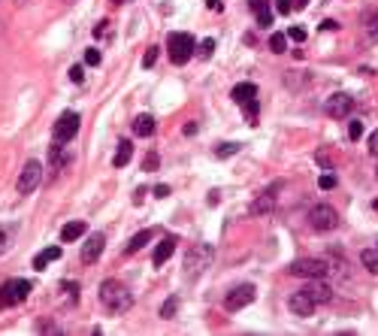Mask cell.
I'll return each instance as SVG.
<instances>
[{"instance_id": "45", "label": "cell", "mask_w": 378, "mask_h": 336, "mask_svg": "<svg viewBox=\"0 0 378 336\" xmlns=\"http://www.w3.org/2000/svg\"><path fill=\"white\" fill-rule=\"evenodd\" d=\"M206 6H209L212 12H221V9H224V3H221V0H206Z\"/></svg>"}, {"instance_id": "8", "label": "cell", "mask_w": 378, "mask_h": 336, "mask_svg": "<svg viewBox=\"0 0 378 336\" xmlns=\"http://www.w3.org/2000/svg\"><path fill=\"white\" fill-rule=\"evenodd\" d=\"M254 297H257V288H254V285H239V288H233V291L224 297V309H227V312H242L245 306L254 303Z\"/></svg>"}, {"instance_id": "13", "label": "cell", "mask_w": 378, "mask_h": 336, "mask_svg": "<svg viewBox=\"0 0 378 336\" xmlns=\"http://www.w3.org/2000/svg\"><path fill=\"white\" fill-rule=\"evenodd\" d=\"M70 164H73V152L64 149V143H51L49 146V167H51V173H61Z\"/></svg>"}, {"instance_id": "14", "label": "cell", "mask_w": 378, "mask_h": 336, "mask_svg": "<svg viewBox=\"0 0 378 336\" xmlns=\"http://www.w3.org/2000/svg\"><path fill=\"white\" fill-rule=\"evenodd\" d=\"M302 291L315 300V306H324V303H330V300H333V288L324 279H309V285H305Z\"/></svg>"}, {"instance_id": "52", "label": "cell", "mask_w": 378, "mask_h": 336, "mask_svg": "<svg viewBox=\"0 0 378 336\" xmlns=\"http://www.w3.org/2000/svg\"><path fill=\"white\" fill-rule=\"evenodd\" d=\"M109 3H115V6H121V3H124V0H109Z\"/></svg>"}, {"instance_id": "20", "label": "cell", "mask_w": 378, "mask_h": 336, "mask_svg": "<svg viewBox=\"0 0 378 336\" xmlns=\"http://www.w3.org/2000/svg\"><path fill=\"white\" fill-rule=\"evenodd\" d=\"M130 157H133V143H130V139H124V143L118 146V152H115V157H112V164L121 170V167L130 164Z\"/></svg>"}, {"instance_id": "7", "label": "cell", "mask_w": 378, "mask_h": 336, "mask_svg": "<svg viewBox=\"0 0 378 336\" xmlns=\"http://www.w3.org/2000/svg\"><path fill=\"white\" fill-rule=\"evenodd\" d=\"M79 125H82V118L79 112H61L58 121H55V128H51V143H70L76 133H79Z\"/></svg>"}, {"instance_id": "6", "label": "cell", "mask_w": 378, "mask_h": 336, "mask_svg": "<svg viewBox=\"0 0 378 336\" xmlns=\"http://www.w3.org/2000/svg\"><path fill=\"white\" fill-rule=\"evenodd\" d=\"M309 224L318 233H330V231L339 227V212L333 206H327V203H318V206L309 209Z\"/></svg>"}, {"instance_id": "29", "label": "cell", "mask_w": 378, "mask_h": 336, "mask_svg": "<svg viewBox=\"0 0 378 336\" xmlns=\"http://www.w3.org/2000/svg\"><path fill=\"white\" fill-rule=\"evenodd\" d=\"M100 61H103L100 49H85V64H88V67H97Z\"/></svg>"}, {"instance_id": "18", "label": "cell", "mask_w": 378, "mask_h": 336, "mask_svg": "<svg viewBox=\"0 0 378 336\" xmlns=\"http://www.w3.org/2000/svg\"><path fill=\"white\" fill-rule=\"evenodd\" d=\"M58 258H61V249H58V245H51V249H43L37 258H33V270H46L49 263L58 260Z\"/></svg>"}, {"instance_id": "15", "label": "cell", "mask_w": 378, "mask_h": 336, "mask_svg": "<svg viewBox=\"0 0 378 336\" xmlns=\"http://www.w3.org/2000/svg\"><path fill=\"white\" fill-rule=\"evenodd\" d=\"M287 306H291V312H294V315L309 318V315L315 312V300L305 294V291H294V294H291V300H287Z\"/></svg>"}, {"instance_id": "23", "label": "cell", "mask_w": 378, "mask_h": 336, "mask_svg": "<svg viewBox=\"0 0 378 336\" xmlns=\"http://www.w3.org/2000/svg\"><path fill=\"white\" fill-rule=\"evenodd\" d=\"M149 242H151V231H139V233L127 242V255H136L139 249H146Z\"/></svg>"}, {"instance_id": "2", "label": "cell", "mask_w": 378, "mask_h": 336, "mask_svg": "<svg viewBox=\"0 0 378 336\" xmlns=\"http://www.w3.org/2000/svg\"><path fill=\"white\" fill-rule=\"evenodd\" d=\"M212 260H215V245L209 242H200V245H194V249H188L185 255V273L188 276H200L212 267Z\"/></svg>"}, {"instance_id": "24", "label": "cell", "mask_w": 378, "mask_h": 336, "mask_svg": "<svg viewBox=\"0 0 378 336\" xmlns=\"http://www.w3.org/2000/svg\"><path fill=\"white\" fill-rule=\"evenodd\" d=\"M239 149H242L239 143H218V146H215V157H233Z\"/></svg>"}, {"instance_id": "17", "label": "cell", "mask_w": 378, "mask_h": 336, "mask_svg": "<svg viewBox=\"0 0 378 336\" xmlns=\"http://www.w3.org/2000/svg\"><path fill=\"white\" fill-rule=\"evenodd\" d=\"M230 94H233V100H236L239 106H245L248 100H254V97H257V88L251 85V82H239V85H233V91H230Z\"/></svg>"}, {"instance_id": "27", "label": "cell", "mask_w": 378, "mask_h": 336, "mask_svg": "<svg viewBox=\"0 0 378 336\" xmlns=\"http://www.w3.org/2000/svg\"><path fill=\"white\" fill-rule=\"evenodd\" d=\"M178 312V297H170L164 306H160V318H173Z\"/></svg>"}, {"instance_id": "25", "label": "cell", "mask_w": 378, "mask_h": 336, "mask_svg": "<svg viewBox=\"0 0 378 336\" xmlns=\"http://www.w3.org/2000/svg\"><path fill=\"white\" fill-rule=\"evenodd\" d=\"M284 49H287V37H284V33H273V37H269V52L281 55Z\"/></svg>"}, {"instance_id": "31", "label": "cell", "mask_w": 378, "mask_h": 336, "mask_svg": "<svg viewBox=\"0 0 378 336\" xmlns=\"http://www.w3.org/2000/svg\"><path fill=\"white\" fill-rule=\"evenodd\" d=\"M360 136H363V121L354 118V121H351V128H348V139H354V143H357Z\"/></svg>"}, {"instance_id": "5", "label": "cell", "mask_w": 378, "mask_h": 336, "mask_svg": "<svg viewBox=\"0 0 378 336\" xmlns=\"http://www.w3.org/2000/svg\"><path fill=\"white\" fill-rule=\"evenodd\" d=\"M287 273L300 276V279H324L330 273V263L321 260V258H297L287 263Z\"/></svg>"}, {"instance_id": "40", "label": "cell", "mask_w": 378, "mask_h": 336, "mask_svg": "<svg viewBox=\"0 0 378 336\" xmlns=\"http://www.w3.org/2000/svg\"><path fill=\"white\" fill-rule=\"evenodd\" d=\"M318 164H321L324 170H333V161H330V155H327V152H318Z\"/></svg>"}, {"instance_id": "30", "label": "cell", "mask_w": 378, "mask_h": 336, "mask_svg": "<svg viewBox=\"0 0 378 336\" xmlns=\"http://www.w3.org/2000/svg\"><path fill=\"white\" fill-rule=\"evenodd\" d=\"M257 15V25L260 27H269V25H273V9H269V6H263L260 12H254Z\"/></svg>"}, {"instance_id": "3", "label": "cell", "mask_w": 378, "mask_h": 336, "mask_svg": "<svg viewBox=\"0 0 378 336\" xmlns=\"http://www.w3.org/2000/svg\"><path fill=\"white\" fill-rule=\"evenodd\" d=\"M33 291V285L27 279H9L0 285V309H12L27 300V294Z\"/></svg>"}, {"instance_id": "41", "label": "cell", "mask_w": 378, "mask_h": 336, "mask_svg": "<svg viewBox=\"0 0 378 336\" xmlns=\"http://www.w3.org/2000/svg\"><path fill=\"white\" fill-rule=\"evenodd\" d=\"M276 9H278L281 15H287V12L294 9V0H278V3H276Z\"/></svg>"}, {"instance_id": "35", "label": "cell", "mask_w": 378, "mask_h": 336, "mask_svg": "<svg viewBox=\"0 0 378 336\" xmlns=\"http://www.w3.org/2000/svg\"><path fill=\"white\" fill-rule=\"evenodd\" d=\"M366 149H369V155H372V157H378V130H372V133H369Z\"/></svg>"}, {"instance_id": "43", "label": "cell", "mask_w": 378, "mask_h": 336, "mask_svg": "<svg viewBox=\"0 0 378 336\" xmlns=\"http://www.w3.org/2000/svg\"><path fill=\"white\" fill-rule=\"evenodd\" d=\"M6 245H9V233H6V231H0V255L6 252Z\"/></svg>"}, {"instance_id": "26", "label": "cell", "mask_w": 378, "mask_h": 336, "mask_svg": "<svg viewBox=\"0 0 378 336\" xmlns=\"http://www.w3.org/2000/svg\"><path fill=\"white\" fill-rule=\"evenodd\" d=\"M336 182H339V179H336V173H333V170H327V173H324L321 179H318V188H321V191H333V188H336Z\"/></svg>"}, {"instance_id": "21", "label": "cell", "mask_w": 378, "mask_h": 336, "mask_svg": "<svg viewBox=\"0 0 378 336\" xmlns=\"http://www.w3.org/2000/svg\"><path fill=\"white\" fill-rule=\"evenodd\" d=\"M133 133L136 136H151L154 133V118L151 115H136L133 118Z\"/></svg>"}, {"instance_id": "19", "label": "cell", "mask_w": 378, "mask_h": 336, "mask_svg": "<svg viewBox=\"0 0 378 336\" xmlns=\"http://www.w3.org/2000/svg\"><path fill=\"white\" fill-rule=\"evenodd\" d=\"M85 231H88V224H85V221H70V224H64V227H61V239H64V242H73V239H79Z\"/></svg>"}, {"instance_id": "36", "label": "cell", "mask_w": 378, "mask_h": 336, "mask_svg": "<svg viewBox=\"0 0 378 336\" xmlns=\"http://www.w3.org/2000/svg\"><path fill=\"white\" fill-rule=\"evenodd\" d=\"M212 52H215V40L209 37V40H203V43H200V55H203V58H209Z\"/></svg>"}, {"instance_id": "50", "label": "cell", "mask_w": 378, "mask_h": 336, "mask_svg": "<svg viewBox=\"0 0 378 336\" xmlns=\"http://www.w3.org/2000/svg\"><path fill=\"white\" fill-rule=\"evenodd\" d=\"M302 6H309V0H294V9H302Z\"/></svg>"}, {"instance_id": "11", "label": "cell", "mask_w": 378, "mask_h": 336, "mask_svg": "<svg viewBox=\"0 0 378 336\" xmlns=\"http://www.w3.org/2000/svg\"><path fill=\"white\" fill-rule=\"evenodd\" d=\"M354 112V97L351 94H333L330 100H327V115L330 118H348Z\"/></svg>"}, {"instance_id": "44", "label": "cell", "mask_w": 378, "mask_h": 336, "mask_svg": "<svg viewBox=\"0 0 378 336\" xmlns=\"http://www.w3.org/2000/svg\"><path fill=\"white\" fill-rule=\"evenodd\" d=\"M154 197H170V185H157L154 188Z\"/></svg>"}, {"instance_id": "28", "label": "cell", "mask_w": 378, "mask_h": 336, "mask_svg": "<svg viewBox=\"0 0 378 336\" xmlns=\"http://www.w3.org/2000/svg\"><path fill=\"white\" fill-rule=\"evenodd\" d=\"M157 164H160L157 152H149V155H146V161H142V173H154V170H157Z\"/></svg>"}, {"instance_id": "9", "label": "cell", "mask_w": 378, "mask_h": 336, "mask_svg": "<svg viewBox=\"0 0 378 336\" xmlns=\"http://www.w3.org/2000/svg\"><path fill=\"white\" fill-rule=\"evenodd\" d=\"M40 179H43V164L40 161H27L22 167V176H19V182H15V188H19V194H33L37 185H40Z\"/></svg>"}, {"instance_id": "22", "label": "cell", "mask_w": 378, "mask_h": 336, "mask_svg": "<svg viewBox=\"0 0 378 336\" xmlns=\"http://www.w3.org/2000/svg\"><path fill=\"white\" fill-rule=\"evenodd\" d=\"M360 263H363V270L378 276V249H363V255H360Z\"/></svg>"}, {"instance_id": "12", "label": "cell", "mask_w": 378, "mask_h": 336, "mask_svg": "<svg viewBox=\"0 0 378 336\" xmlns=\"http://www.w3.org/2000/svg\"><path fill=\"white\" fill-rule=\"evenodd\" d=\"M103 249H106V236L103 233H91L82 245V263H97Z\"/></svg>"}, {"instance_id": "10", "label": "cell", "mask_w": 378, "mask_h": 336, "mask_svg": "<svg viewBox=\"0 0 378 336\" xmlns=\"http://www.w3.org/2000/svg\"><path fill=\"white\" fill-rule=\"evenodd\" d=\"M281 188H284V182H273L266 191H260L257 200H254V206H251V212H254V215H266V212H273L276 203H278V191Z\"/></svg>"}, {"instance_id": "38", "label": "cell", "mask_w": 378, "mask_h": 336, "mask_svg": "<svg viewBox=\"0 0 378 336\" xmlns=\"http://www.w3.org/2000/svg\"><path fill=\"white\" fill-rule=\"evenodd\" d=\"M291 40H294V43H302V40H305V27L294 25V27H291Z\"/></svg>"}, {"instance_id": "49", "label": "cell", "mask_w": 378, "mask_h": 336, "mask_svg": "<svg viewBox=\"0 0 378 336\" xmlns=\"http://www.w3.org/2000/svg\"><path fill=\"white\" fill-rule=\"evenodd\" d=\"M146 191H149V188H139V191H136V197H133V203H142V197H146Z\"/></svg>"}, {"instance_id": "53", "label": "cell", "mask_w": 378, "mask_h": 336, "mask_svg": "<svg viewBox=\"0 0 378 336\" xmlns=\"http://www.w3.org/2000/svg\"><path fill=\"white\" fill-rule=\"evenodd\" d=\"M375 179H378V167H375Z\"/></svg>"}, {"instance_id": "16", "label": "cell", "mask_w": 378, "mask_h": 336, "mask_svg": "<svg viewBox=\"0 0 378 336\" xmlns=\"http://www.w3.org/2000/svg\"><path fill=\"white\" fill-rule=\"evenodd\" d=\"M176 245H178V236H164L157 242V249H154V255H151V263L154 267H164V263L170 260V255L176 252Z\"/></svg>"}, {"instance_id": "33", "label": "cell", "mask_w": 378, "mask_h": 336, "mask_svg": "<svg viewBox=\"0 0 378 336\" xmlns=\"http://www.w3.org/2000/svg\"><path fill=\"white\" fill-rule=\"evenodd\" d=\"M257 109H260V103H257V97L245 103V112H248V121H251V125H254V121H257Z\"/></svg>"}, {"instance_id": "48", "label": "cell", "mask_w": 378, "mask_h": 336, "mask_svg": "<svg viewBox=\"0 0 378 336\" xmlns=\"http://www.w3.org/2000/svg\"><path fill=\"white\" fill-rule=\"evenodd\" d=\"M218 200H221V191H212V194H209V206H215Z\"/></svg>"}, {"instance_id": "32", "label": "cell", "mask_w": 378, "mask_h": 336, "mask_svg": "<svg viewBox=\"0 0 378 336\" xmlns=\"http://www.w3.org/2000/svg\"><path fill=\"white\" fill-rule=\"evenodd\" d=\"M70 82H73V85H82V82H85V70H82V64L70 67Z\"/></svg>"}, {"instance_id": "39", "label": "cell", "mask_w": 378, "mask_h": 336, "mask_svg": "<svg viewBox=\"0 0 378 336\" xmlns=\"http://www.w3.org/2000/svg\"><path fill=\"white\" fill-rule=\"evenodd\" d=\"M109 27H112L109 22H100V25L94 27V37H109Z\"/></svg>"}, {"instance_id": "4", "label": "cell", "mask_w": 378, "mask_h": 336, "mask_svg": "<svg viewBox=\"0 0 378 336\" xmlns=\"http://www.w3.org/2000/svg\"><path fill=\"white\" fill-rule=\"evenodd\" d=\"M167 52H170V61L176 67H182L194 58V52H197V43L191 33H170V40H167Z\"/></svg>"}, {"instance_id": "46", "label": "cell", "mask_w": 378, "mask_h": 336, "mask_svg": "<svg viewBox=\"0 0 378 336\" xmlns=\"http://www.w3.org/2000/svg\"><path fill=\"white\" fill-rule=\"evenodd\" d=\"M336 27H339V25H336L333 19H324V22H321V30H336Z\"/></svg>"}, {"instance_id": "47", "label": "cell", "mask_w": 378, "mask_h": 336, "mask_svg": "<svg viewBox=\"0 0 378 336\" xmlns=\"http://www.w3.org/2000/svg\"><path fill=\"white\" fill-rule=\"evenodd\" d=\"M197 133V121H188V125H185V136H194Z\"/></svg>"}, {"instance_id": "51", "label": "cell", "mask_w": 378, "mask_h": 336, "mask_svg": "<svg viewBox=\"0 0 378 336\" xmlns=\"http://www.w3.org/2000/svg\"><path fill=\"white\" fill-rule=\"evenodd\" d=\"M30 3V0H15V6H27Z\"/></svg>"}, {"instance_id": "1", "label": "cell", "mask_w": 378, "mask_h": 336, "mask_svg": "<svg viewBox=\"0 0 378 336\" xmlns=\"http://www.w3.org/2000/svg\"><path fill=\"white\" fill-rule=\"evenodd\" d=\"M100 303L109 312H127L133 306V297H130L127 285H121L118 279H106L100 285Z\"/></svg>"}, {"instance_id": "37", "label": "cell", "mask_w": 378, "mask_h": 336, "mask_svg": "<svg viewBox=\"0 0 378 336\" xmlns=\"http://www.w3.org/2000/svg\"><path fill=\"white\" fill-rule=\"evenodd\" d=\"M157 52H160V49H149V52H146V58H142V67H154Z\"/></svg>"}, {"instance_id": "34", "label": "cell", "mask_w": 378, "mask_h": 336, "mask_svg": "<svg viewBox=\"0 0 378 336\" xmlns=\"http://www.w3.org/2000/svg\"><path fill=\"white\" fill-rule=\"evenodd\" d=\"M366 37H369L372 43H378V15H372V19H369V25H366Z\"/></svg>"}, {"instance_id": "42", "label": "cell", "mask_w": 378, "mask_h": 336, "mask_svg": "<svg viewBox=\"0 0 378 336\" xmlns=\"http://www.w3.org/2000/svg\"><path fill=\"white\" fill-rule=\"evenodd\" d=\"M266 3H269V0H248V9H251V12H260Z\"/></svg>"}]
</instances>
